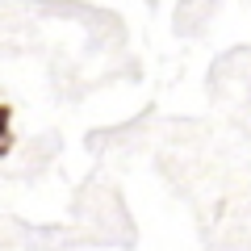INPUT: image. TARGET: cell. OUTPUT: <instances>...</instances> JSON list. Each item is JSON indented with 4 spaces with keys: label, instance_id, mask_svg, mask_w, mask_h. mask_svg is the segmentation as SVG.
<instances>
[{
    "label": "cell",
    "instance_id": "1",
    "mask_svg": "<svg viewBox=\"0 0 251 251\" xmlns=\"http://www.w3.org/2000/svg\"><path fill=\"white\" fill-rule=\"evenodd\" d=\"M13 147H17V134H13V105L0 100V159H9Z\"/></svg>",
    "mask_w": 251,
    "mask_h": 251
}]
</instances>
